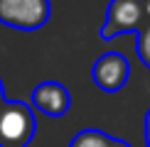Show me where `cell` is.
<instances>
[{
    "label": "cell",
    "mask_w": 150,
    "mask_h": 147,
    "mask_svg": "<svg viewBox=\"0 0 150 147\" xmlns=\"http://www.w3.org/2000/svg\"><path fill=\"white\" fill-rule=\"evenodd\" d=\"M138 57L145 64V69H150V22H145L138 32Z\"/></svg>",
    "instance_id": "cell-7"
},
{
    "label": "cell",
    "mask_w": 150,
    "mask_h": 147,
    "mask_svg": "<svg viewBox=\"0 0 150 147\" xmlns=\"http://www.w3.org/2000/svg\"><path fill=\"white\" fill-rule=\"evenodd\" d=\"M3 103H5V98H3V81H0V108H3Z\"/></svg>",
    "instance_id": "cell-11"
},
{
    "label": "cell",
    "mask_w": 150,
    "mask_h": 147,
    "mask_svg": "<svg viewBox=\"0 0 150 147\" xmlns=\"http://www.w3.org/2000/svg\"><path fill=\"white\" fill-rule=\"evenodd\" d=\"M32 106L49 118H62L71 108V96L57 81H42L32 91Z\"/></svg>",
    "instance_id": "cell-5"
},
{
    "label": "cell",
    "mask_w": 150,
    "mask_h": 147,
    "mask_svg": "<svg viewBox=\"0 0 150 147\" xmlns=\"http://www.w3.org/2000/svg\"><path fill=\"white\" fill-rule=\"evenodd\" d=\"M37 123L32 108L20 101H5L0 108V147H27L35 137Z\"/></svg>",
    "instance_id": "cell-1"
},
{
    "label": "cell",
    "mask_w": 150,
    "mask_h": 147,
    "mask_svg": "<svg viewBox=\"0 0 150 147\" xmlns=\"http://www.w3.org/2000/svg\"><path fill=\"white\" fill-rule=\"evenodd\" d=\"M52 15L49 0H0V22L12 29L35 32Z\"/></svg>",
    "instance_id": "cell-2"
},
{
    "label": "cell",
    "mask_w": 150,
    "mask_h": 147,
    "mask_svg": "<svg viewBox=\"0 0 150 147\" xmlns=\"http://www.w3.org/2000/svg\"><path fill=\"white\" fill-rule=\"evenodd\" d=\"M145 24V5L143 0H111L101 27V39H113L118 34L140 32Z\"/></svg>",
    "instance_id": "cell-3"
},
{
    "label": "cell",
    "mask_w": 150,
    "mask_h": 147,
    "mask_svg": "<svg viewBox=\"0 0 150 147\" xmlns=\"http://www.w3.org/2000/svg\"><path fill=\"white\" fill-rule=\"evenodd\" d=\"M145 142L150 147V110H148V115H145Z\"/></svg>",
    "instance_id": "cell-8"
},
{
    "label": "cell",
    "mask_w": 150,
    "mask_h": 147,
    "mask_svg": "<svg viewBox=\"0 0 150 147\" xmlns=\"http://www.w3.org/2000/svg\"><path fill=\"white\" fill-rule=\"evenodd\" d=\"M143 5H145V22H150V0H143Z\"/></svg>",
    "instance_id": "cell-10"
},
{
    "label": "cell",
    "mask_w": 150,
    "mask_h": 147,
    "mask_svg": "<svg viewBox=\"0 0 150 147\" xmlns=\"http://www.w3.org/2000/svg\"><path fill=\"white\" fill-rule=\"evenodd\" d=\"M111 140L113 137L101 130H81L69 147H111Z\"/></svg>",
    "instance_id": "cell-6"
},
{
    "label": "cell",
    "mask_w": 150,
    "mask_h": 147,
    "mask_svg": "<svg viewBox=\"0 0 150 147\" xmlns=\"http://www.w3.org/2000/svg\"><path fill=\"white\" fill-rule=\"evenodd\" d=\"M91 76H93V83L98 86L106 93H116L121 91L123 86L128 83V76H130V64L123 54L118 52H108V54H101L91 66Z\"/></svg>",
    "instance_id": "cell-4"
},
{
    "label": "cell",
    "mask_w": 150,
    "mask_h": 147,
    "mask_svg": "<svg viewBox=\"0 0 150 147\" xmlns=\"http://www.w3.org/2000/svg\"><path fill=\"white\" fill-rule=\"evenodd\" d=\"M111 147H130V145L123 142V140H116V137H113V140H111Z\"/></svg>",
    "instance_id": "cell-9"
}]
</instances>
